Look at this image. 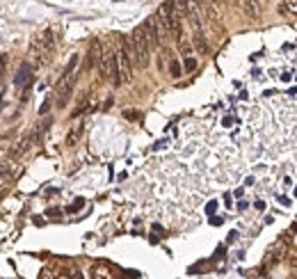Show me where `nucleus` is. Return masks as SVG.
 <instances>
[{"label": "nucleus", "instance_id": "4468645a", "mask_svg": "<svg viewBox=\"0 0 297 279\" xmlns=\"http://www.w3.org/2000/svg\"><path fill=\"white\" fill-rule=\"evenodd\" d=\"M290 265H292V268H297V256H295V259L290 261Z\"/></svg>", "mask_w": 297, "mask_h": 279}, {"label": "nucleus", "instance_id": "39448f33", "mask_svg": "<svg viewBox=\"0 0 297 279\" xmlns=\"http://www.w3.org/2000/svg\"><path fill=\"white\" fill-rule=\"evenodd\" d=\"M99 69H101V76L103 78H112L117 80V64H114V53H105L101 55V60H99Z\"/></svg>", "mask_w": 297, "mask_h": 279}, {"label": "nucleus", "instance_id": "0eeeda50", "mask_svg": "<svg viewBox=\"0 0 297 279\" xmlns=\"http://www.w3.org/2000/svg\"><path fill=\"white\" fill-rule=\"evenodd\" d=\"M25 83H30V64H21L16 76V87H25Z\"/></svg>", "mask_w": 297, "mask_h": 279}, {"label": "nucleus", "instance_id": "9d476101", "mask_svg": "<svg viewBox=\"0 0 297 279\" xmlns=\"http://www.w3.org/2000/svg\"><path fill=\"white\" fill-rule=\"evenodd\" d=\"M169 74H172L174 78H178V76L183 74V69H181V64H178L176 60H172V64H169Z\"/></svg>", "mask_w": 297, "mask_h": 279}, {"label": "nucleus", "instance_id": "7ed1b4c3", "mask_svg": "<svg viewBox=\"0 0 297 279\" xmlns=\"http://www.w3.org/2000/svg\"><path fill=\"white\" fill-rule=\"evenodd\" d=\"M114 64H117V80L114 83H130V78H133V62H130L128 53H126V48L121 44H119V50L114 53Z\"/></svg>", "mask_w": 297, "mask_h": 279}, {"label": "nucleus", "instance_id": "423d86ee", "mask_svg": "<svg viewBox=\"0 0 297 279\" xmlns=\"http://www.w3.org/2000/svg\"><path fill=\"white\" fill-rule=\"evenodd\" d=\"M80 137H83V124L73 126V128L69 130V135H66V145L69 147H76L80 142Z\"/></svg>", "mask_w": 297, "mask_h": 279}, {"label": "nucleus", "instance_id": "9b49d317", "mask_svg": "<svg viewBox=\"0 0 297 279\" xmlns=\"http://www.w3.org/2000/svg\"><path fill=\"white\" fill-rule=\"evenodd\" d=\"M194 69H197V60L192 55H185V71H194Z\"/></svg>", "mask_w": 297, "mask_h": 279}, {"label": "nucleus", "instance_id": "1a4fd4ad", "mask_svg": "<svg viewBox=\"0 0 297 279\" xmlns=\"http://www.w3.org/2000/svg\"><path fill=\"white\" fill-rule=\"evenodd\" d=\"M283 12H288V14H297V0H283Z\"/></svg>", "mask_w": 297, "mask_h": 279}, {"label": "nucleus", "instance_id": "f257e3e1", "mask_svg": "<svg viewBox=\"0 0 297 279\" xmlns=\"http://www.w3.org/2000/svg\"><path fill=\"white\" fill-rule=\"evenodd\" d=\"M76 66H78V55H73V57H71V62L66 64L64 74H62V78H59L57 87H55V92H57V105H64L66 101H69L71 92H73V85H76Z\"/></svg>", "mask_w": 297, "mask_h": 279}, {"label": "nucleus", "instance_id": "20e7f679", "mask_svg": "<svg viewBox=\"0 0 297 279\" xmlns=\"http://www.w3.org/2000/svg\"><path fill=\"white\" fill-rule=\"evenodd\" d=\"M50 50H53V32L46 30V32H41V35L35 39V44H32V55H35L37 62L41 64V62L48 60Z\"/></svg>", "mask_w": 297, "mask_h": 279}, {"label": "nucleus", "instance_id": "ddd939ff", "mask_svg": "<svg viewBox=\"0 0 297 279\" xmlns=\"http://www.w3.org/2000/svg\"><path fill=\"white\" fill-rule=\"evenodd\" d=\"M80 206H83V199H78V201H76V204H73V206H69V211H71V213H73V211H78V208H80Z\"/></svg>", "mask_w": 297, "mask_h": 279}, {"label": "nucleus", "instance_id": "f03ea898", "mask_svg": "<svg viewBox=\"0 0 297 279\" xmlns=\"http://www.w3.org/2000/svg\"><path fill=\"white\" fill-rule=\"evenodd\" d=\"M130 44H133V50H135V64L146 66L148 60H151V44H148L146 32H144L142 25L130 35Z\"/></svg>", "mask_w": 297, "mask_h": 279}, {"label": "nucleus", "instance_id": "f8f14e48", "mask_svg": "<svg viewBox=\"0 0 297 279\" xmlns=\"http://www.w3.org/2000/svg\"><path fill=\"white\" fill-rule=\"evenodd\" d=\"M194 44H197V48L201 50V53H206V50H208V46H206V41H203V37H201V35L194 37Z\"/></svg>", "mask_w": 297, "mask_h": 279}, {"label": "nucleus", "instance_id": "6e6552de", "mask_svg": "<svg viewBox=\"0 0 297 279\" xmlns=\"http://www.w3.org/2000/svg\"><path fill=\"white\" fill-rule=\"evenodd\" d=\"M101 44H99V41H96V44L94 46H92V53H89V64H94V62L96 60H101Z\"/></svg>", "mask_w": 297, "mask_h": 279}, {"label": "nucleus", "instance_id": "2eb2a0df", "mask_svg": "<svg viewBox=\"0 0 297 279\" xmlns=\"http://www.w3.org/2000/svg\"><path fill=\"white\" fill-rule=\"evenodd\" d=\"M44 279H55V277H53V274H46V277H44Z\"/></svg>", "mask_w": 297, "mask_h": 279}]
</instances>
